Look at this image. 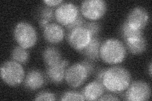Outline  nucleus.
I'll list each match as a JSON object with an SVG mask.
<instances>
[{
	"mask_svg": "<svg viewBox=\"0 0 152 101\" xmlns=\"http://www.w3.org/2000/svg\"><path fill=\"white\" fill-rule=\"evenodd\" d=\"M85 22H86V20L83 18V16H82L80 14H79L77 18H76L73 22L69 24V25L66 26V28L68 30V31H72L75 28H77L79 27H83L84 25V24L85 23Z\"/></svg>",
	"mask_w": 152,
	"mask_h": 101,
	"instance_id": "obj_23",
	"label": "nucleus"
},
{
	"mask_svg": "<svg viewBox=\"0 0 152 101\" xmlns=\"http://www.w3.org/2000/svg\"><path fill=\"white\" fill-rule=\"evenodd\" d=\"M104 91L105 89L102 83L98 80H94L84 86L82 94L86 100H96L104 94Z\"/></svg>",
	"mask_w": 152,
	"mask_h": 101,
	"instance_id": "obj_14",
	"label": "nucleus"
},
{
	"mask_svg": "<svg viewBox=\"0 0 152 101\" xmlns=\"http://www.w3.org/2000/svg\"><path fill=\"white\" fill-rule=\"evenodd\" d=\"M79 14L77 6L70 2H64L55 9L56 20L65 27L73 22Z\"/></svg>",
	"mask_w": 152,
	"mask_h": 101,
	"instance_id": "obj_8",
	"label": "nucleus"
},
{
	"mask_svg": "<svg viewBox=\"0 0 152 101\" xmlns=\"http://www.w3.org/2000/svg\"><path fill=\"white\" fill-rule=\"evenodd\" d=\"M35 100H55V95L50 92H41L34 99Z\"/></svg>",
	"mask_w": 152,
	"mask_h": 101,
	"instance_id": "obj_24",
	"label": "nucleus"
},
{
	"mask_svg": "<svg viewBox=\"0 0 152 101\" xmlns=\"http://www.w3.org/2000/svg\"><path fill=\"white\" fill-rule=\"evenodd\" d=\"M43 3L48 7L58 6L60 4L64 3L63 0H44Z\"/></svg>",
	"mask_w": 152,
	"mask_h": 101,
	"instance_id": "obj_25",
	"label": "nucleus"
},
{
	"mask_svg": "<svg viewBox=\"0 0 152 101\" xmlns=\"http://www.w3.org/2000/svg\"><path fill=\"white\" fill-rule=\"evenodd\" d=\"M12 59L20 64H26L28 60L29 54L26 49L20 46L13 48L12 52Z\"/></svg>",
	"mask_w": 152,
	"mask_h": 101,
	"instance_id": "obj_19",
	"label": "nucleus"
},
{
	"mask_svg": "<svg viewBox=\"0 0 152 101\" xmlns=\"http://www.w3.org/2000/svg\"><path fill=\"white\" fill-rule=\"evenodd\" d=\"M61 100H86L84 95L82 93L78 92H74V91H69V92H65L61 97Z\"/></svg>",
	"mask_w": 152,
	"mask_h": 101,
	"instance_id": "obj_21",
	"label": "nucleus"
},
{
	"mask_svg": "<svg viewBox=\"0 0 152 101\" xmlns=\"http://www.w3.org/2000/svg\"><path fill=\"white\" fill-rule=\"evenodd\" d=\"M42 58L47 66L58 64L62 61L60 51L58 48L54 46H49L46 48L42 52Z\"/></svg>",
	"mask_w": 152,
	"mask_h": 101,
	"instance_id": "obj_16",
	"label": "nucleus"
},
{
	"mask_svg": "<svg viewBox=\"0 0 152 101\" xmlns=\"http://www.w3.org/2000/svg\"><path fill=\"white\" fill-rule=\"evenodd\" d=\"M121 36L125 41L137 39L143 36L142 31L131 27L126 21L121 28Z\"/></svg>",
	"mask_w": 152,
	"mask_h": 101,
	"instance_id": "obj_18",
	"label": "nucleus"
},
{
	"mask_svg": "<svg viewBox=\"0 0 152 101\" xmlns=\"http://www.w3.org/2000/svg\"><path fill=\"white\" fill-rule=\"evenodd\" d=\"M55 18V9L48 6L43 7L39 12V20H45L50 23Z\"/></svg>",
	"mask_w": 152,
	"mask_h": 101,
	"instance_id": "obj_20",
	"label": "nucleus"
},
{
	"mask_svg": "<svg viewBox=\"0 0 152 101\" xmlns=\"http://www.w3.org/2000/svg\"><path fill=\"white\" fill-rule=\"evenodd\" d=\"M69 64V61L62 60L58 64L53 66H47L46 73L47 78L55 84H60L65 79L66 68Z\"/></svg>",
	"mask_w": 152,
	"mask_h": 101,
	"instance_id": "obj_11",
	"label": "nucleus"
},
{
	"mask_svg": "<svg viewBox=\"0 0 152 101\" xmlns=\"http://www.w3.org/2000/svg\"><path fill=\"white\" fill-rule=\"evenodd\" d=\"M45 39L51 44H58L63 41L65 31L59 24L50 23L43 28Z\"/></svg>",
	"mask_w": 152,
	"mask_h": 101,
	"instance_id": "obj_12",
	"label": "nucleus"
},
{
	"mask_svg": "<svg viewBox=\"0 0 152 101\" xmlns=\"http://www.w3.org/2000/svg\"><path fill=\"white\" fill-rule=\"evenodd\" d=\"M91 38V33L83 26L69 31L67 35V41L70 46L79 52L88 45Z\"/></svg>",
	"mask_w": 152,
	"mask_h": 101,
	"instance_id": "obj_9",
	"label": "nucleus"
},
{
	"mask_svg": "<svg viewBox=\"0 0 152 101\" xmlns=\"http://www.w3.org/2000/svg\"><path fill=\"white\" fill-rule=\"evenodd\" d=\"M124 42L126 48L133 54H142L146 49L147 42L144 36Z\"/></svg>",
	"mask_w": 152,
	"mask_h": 101,
	"instance_id": "obj_17",
	"label": "nucleus"
},
{
	"mask_svg": "<svg viewBox=\"0 0 152 101\" xmlns=\"http://www.w3.org/2000/svg\"><path fill=\"white\" fill-rule=\"evenodd\" d=\"M94 71V66L88 60L77 62L66 70L65 80L70 87L78 88L81 86Z\"/></svg>",
	"mask_w": 152,
	"mask_h": 101,
	"instance_id": "obj_3",
	"label": "nucleus"
},
{
	"mask_svg": "<svg viewBox=\"0 0 152 101\" xmlns=\"http://www.w3.org/2000/svg\"><path fill=\"white\" fill-rule=\"evenodd\" d=\"M131 76L126 68L114 66L105 69L102 83L104 89L113 94H121L131 84Z\"/></svg>",
	"mask_w": 152,
	"mask_h": 101,
	"instance_id": "obj_1",
	"label": "nucleus"
},
{
	"mask_svg": "<svg viewBox=\"0 0 152 101\" xmlns=\"http://www.w3.org/2000/svg\"><path fill=\"white\" fill-rule=\"evenodd\" d=\"M13 36L18 45L26 49L32 47L37 41L35 28L26 22H20L17 24L13 31Z\"/></svg>",
	"mask_w": 152,
	"mask_h": 101,
	"instance_id": "obj_5",
	"label": "nucleus"
},
{
	"mask_svg": "<svg viewBox=\"0 0 152 101\" xmlns=\"http://www.w3.org/2000/svg\"><path fill=\"white\" fill-rule=\"evenodd\" d=\"M83 27H84L86 28H87V29L89 31L90 33H91L92 37H96L101 29L100 24L95 21H91V22L86 21Z\"/></svg>",
	"mask_w": 152,
	"mask_h": 101,
	"instance_id": "obj_22",
	"label": "nucleus"
},
{
	"mask_svg": "<svg viewBox=\"0 0 152 101\" xmlns=\"http://www.w3.org/2000/svg\"><path fill=\"white\" fill-rule=\"evenodd\" d=\"M45 78L41 71L38 70H31L28 72L23 80V85L28 90L39 89L45 85Z\"/></svg>",
	"mask_w": 152,
	"mask_h": 101,
	"instance_id": "obj_13",
	"label": "nucleus"
},
{
	"mask_svg": "<svg viewBox=\"0 0 152 101\" xmlns=\"http://www.w3.org/2000/svg\"><path fill=\"white\" fill-rule=\"evenodd\" d=\"M102 45L100 39L96 37H93L91 41L84 49L80 51L89 61H98L100 59L99 49Z\"/></svg>",
	"mask_w": 152,
	"mask_h": 101,
	"instance_id": "obj_15",
	"label": "nucleus"
},
{
	"mask_svg": "<svg viewBox=\"0 0 152 101\" xmlns=\"http://www.w3.org/2000/svg\"><path fill=\"white\" fill-rule=\"evenodd\" d=\"M120 99H118L116 96L110 94H107L103 95L102 97L99 98L98 100H119Z\"/></svg>",
	"mask_w": 152,
	"mask_h": 101,
	"instance_id": "obj_26",
	"label": "nucleus"
},
{
	"mask_svg": "<svg viewBox=\"0 0 152 101\" xmlns=\"http://www.w3.org/2000/svg\"><path fill=\"white\" fill-rule=\"evenodd\" d=\"M150 96V85L142 80H136L132 82L124 94V99L130 101L148 100Z\"/></svg>",
	"mask_w": 152,
	"mask_h": 101,
	"instance_id": "obj_6",
	"label": "nucleus"
},
{
	"mask_svg": "<svg viewBox=\"0 0 152 101\" xmlns=\"http://www.w3.org/2000/svg\"><path fill=\"white\" fill-rule=\"evenodd\" d=\"M150 20L148 11L141 7L132 9L128 14L126 22L134 28L142 31L147 25Z\"/></svg>",
	"mask_w": 152,
	"mask_h": 101,
	"instance_id": "obj_10",
	"label": "nucleus"
},
{
	"mask_svg": "<svg viewBox=\"0 0 152 101\" xmlns=\"http://www.w3.org/2000/svg\"><path fill=\"white\" fill-rule=\"evenodd\" d=\"M107 3L103 0H85L80 6L82 15L91 20L101 18L107 12Z\"/></svg>",
	"mask_w": 152,
	"mask_h": 101,
	"instance_id": "obj_7",
	"label": "nucleus"
},
{
	"mask_svg": "<svg viewBox=\"0 0 152 101\" xmlns=\"http://www.w3.org/2000/svg\"><path fill=\"white\" fill-rule=\"evenodd\" d=\"M104 71H105V69H102L100 70H99L96 75V80H98L99 82L102 83V78H103V76L104 75Z\"/></svg>",
	"mask_w": 152,
	"mask_h": 101,
	"instance_id": "obj_27",
	"label": "nucleus"
},
{
	"mask_svg": "<svg viewBox=\"0 0 152 101\" xmlns=\"http://www.w3.org/2000/svg\"><path fill=\"white\" fill-rule=\"evenodd\" d=\"M126 48L120 40L111 38L104 41L99 49L100 58L106 63L117 65L124 60Z\"/></svg>",
	"mask_w": 152,
	"mask_h": 101,
	"instance_id": "obj_2",
	"label": "nucleus"
},
{
	"mask_svg": "<svg viewBox=\"0 0 152 101\" xmlns=\"http://www.w3.org/2000/svg\"><path fill=\"white\" fill-rule=\"evenodd\" d=\"M151 62H150V65H149V74H150V76H151Z\"/></svg>",
	"mask_w": 152,
	"mask_h": 101,
	"instance_id": "obj_28",
	"label": "nucleus"
},
{
	"mask_svg": "<svg viewBox=\"0 0 152 101\" xmlns=\"http://www.w3.org/2000/svg\"><path fill=\"white\" fill-rule=\"evenodd\" d=\"M1 78L10 86H17L25 78V71L19 62L11 60L4 62L1 66Z\"/></svg>",
	"mask_w": 152,
	"mask_h": 101,
	"instance_id": "obj_4",
	"label": "nucleus"
}]
</instances>
